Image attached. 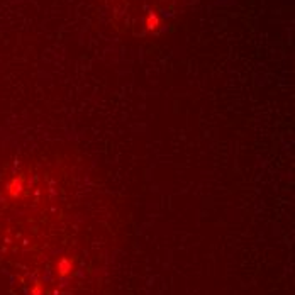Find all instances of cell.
Instances as JSON below:
<instances>
[{
    "label": "cell",
    "mask_w": 295,
    "mask_h": 295,
    "mask_svg": "<svg viewBox=\"0 0 295 295\" xmlns=\"http://www.w3.org/2000/svg\"><path fill=\"white\" fill-rule=\"evenodd\" d=\"M24 183H26V178L22 175L19 177H14L9 183H7V193L10 198H19L22 192H24Z\"/></svg>",
    "instance_id": "cell-1"
},
{
    "label": "cell",
    "mask_w": 295,
    "mask_h": 295,
    "mask_svg": "<svg viewBox=\"0 0 295 295\" xmlns=\"http://www.w3.org/2000/svg\"><path fill=\"white\" fill-rule=\"evenodd\" d=\"M148 26H149V27H156V17L149 15V19H148Z\"/></svg>",
    "instance_id": "cell-3"
},
{
    "label": "cell",
    "mask_w": 295,
    "mask_h": 295,
    "mask_svg": "<svg viewBox=\"0 0 295 295\" xmlns=\"http://www.w3.org/2000/svg\"><path fill=\"white\" fill-rule=\"evenodd\" d=\"M58 270H60V277H66L70 271H71V265L68 259H61L60 265H58Z\"/></svg>",
    "instance_id": "cell-2"
},
{
    "label": "cell",
    "mask_w": 295,
    "mask_h": 295,
    "mask_svg": "<svg viewBox=\"0 0 295 295\" xmlns=\"http://www.w3.org/2000/svg\"><path fill=\"white\" fill-rule=\"evenodd\" d=\"M32 295H41V285H36V288L32 290Z\"/></svg>",
    "instance_id": "cell-4"
}]
</instances>
